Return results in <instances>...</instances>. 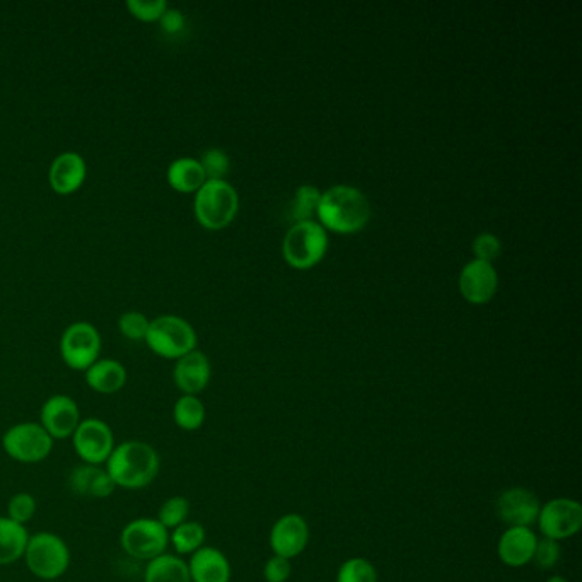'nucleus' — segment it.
I'll return each instance as SVG.
<instances>
[{"label": "nucleus", "instance_id": "bb28decb", "mask_svg": "<svg viewBox=\"0 0 582 582\" xmlns=\"http://www.w3.org/2000/svg\"><path fill=\"white\" fill-rule=\"evenodd\" d=\"M188 514H190V502H188L187 497L175 495L161 504L156 519L163 524L166 530L171 531L175 530L176 526L188 521Z\"/></svg>", "mask_w": 582, "mask_h": 582}, {"label": "nucleus", "instance_id": "39448f33", "mask_svg": "<svg viewBox=\"0 0 582 582\" xmlns=\"http://www.w3.org/2000/svg\"><path fill=\"white\" fill-rule=\"evenodd\" d=\"M238 193L227 181L207 180L195 195V216L207 229H222L238 212Z\"/></svg>", "mask_w": 582, "mask_h": 582}, {"label": "nucleus", "instance_id": "4c0bfd02", "mask_svg": "<svg viewBox=\"0 0 582 582\" xmlns=\"http://www.w3.org/2000/svg\"><path fill=\"white\" fill-rule=\"evenodd\" d=\"M547 582H567V579L562 576H552L550 579H547Z\"/></svg>", "mask_w": 582, "mask_h": 582}, {"label": "nucleus", "instance_id": "4be33fe9", "mask_svg": "<svg viewBox=\"0 0 582 582\" xmlns=\"http://www.w3.org/2000/svg\"><path fill=\"white\" fill-rule=\"evenodd\" d=\"M28 540L30 533L26 526L0 516V565H11L23 559Z\"/></svg>", "mask_w": 582, "mask_h": 582}, {"label": "nucleus", "instance_id": "423d86ee", "mask_svg": "<svg viewBox=\"0 0 582 582\" xmlns=\"http://www.w3.org/2000/svg\"><path fill=\"white\" fill-rule=\"evenodd\" d=\"M52 436L40 422H21L9 427L2 436V449L11 460L36 465L47 460L53 449Z\"/></svg>", "mask_w": 582, "mask_h": 582}, {"label": "nucleus", "instance_id": "9d476101", "mask_svg": "<svg viewBox=\"0 0 582 582\" xmlns=\"http://www.w3.org/2000/svg\"><path fill=\"white\" fill-rule=\"evenodd\" d=\"M72 446L82 463L86 465L103 466L117 446L115 434L105 420L82 419L76 432L72 434Z\"/></svg>", "mask_w": 582, "mask_h": 582}, {"label": "nucleus", "instance_id": "2eb2a0df", "mask_svg": "<svg viewBox=\"0 0 582 582\" xmlns=\"http://www.w3.org/2000/svg\"><path fill=\"white\" fill-rule=\"evenodd\" d=\"M88 175V166L81 154L77 152H62L53 159L48 173L50 187L59 195H70L82 187Z\"/></svg>", "mask_w": 582, "mask_h": 582}, {"label": "nucleus", "instance_id": "9b49d317", "mask_svg": "<svg viewBox=\"0 0 582 582\" xmlns=\"http://www.w3.org/2000/svg\"><path fill=\"white\" fill-rule=\"evenodd\" d=\"M536 523L545 538L555 542L567 540L582 528V506L567 497L553 499L542 506Z\"/></svg>", "mask_w": 582, "mask_h": 582}, {"label": "nucleus", "instance_id": "58836bf2", "mask_svg": "<svg viewBox=\"0 0 582 582\" xmlns=\"http://www.w3.org/2000/svg\"><path fill=\"white\" fill-rule=\"evenodd\" d=\"M52 582H57V581H52Z\"/></svg>", "mask_w": 582, "mask_h": 582}, {"label": "nucleus", "instance_id": "2f4dec72", "mask_svg": "<svg viewBox=\"0 0 582 582\" xmlns=\"http://www.w3.org/2000/svg\"><path fill=\"white\" fill-rule=\"evenodd\" d=\"M200 166L204 169L207 180H222L229 171V158L222 149H209L200 159Z\"/></svg>", "mask_w": 582, "mask_h": 582}, {"label": "nucleus", "instance_id": "7c9ffc66", "mask_svg": "<svg viewBox=\"0 0 582 582\" xmlns=\"http://www.w3.org/2000/svg\"><path fill=\"white\" fill-rule=\"evenodd\" d=\"M127 7L134 18L144 23H152L161 19L168 9V2L166 0H129Z\"/></svg>", "mask_w": 582, "mask_h": 582}, {"label": "nucleus", "instance_id": "c756f323", "mask_svg": "<svg viewBox=\"0 0 582 582\" xmlns=\"http://www.w3.org/2000/svg\"><path fill=\"white\" fill-rule=\"evenodd\" d=\"M36 509H38V504L35 497L28 492H19L12 495L7 502V518L26 526L31 519L35 518Z\"/></svg>", "mask_w": 582, "mask_h": 582}, {"label": "nucleus", "instance_id": "f3484780", "mask_svg": "<svg viewBox=\"0 0 582 582\" xmlns=\"http://www.w3.org/2000/svg\"><path fill=\"white\" fill-rule=\"evenodd\" d=\"M175 385L183 395L197 396L207 388L210 381V362L204 352L192 350L176 361L173 371Z\"/></svg>", "mask_w": 582, "mask_h": 582}, {"label": "nucleus", "instance_id": "20e7f679", "mask_svg": "<svg viewBox=\"0 0 582 582\" xmlns=\"http://www.w3.org/2000/svg\"><path fill=\"white\" fill-rule=\"evenodd\" d=\"M147 347L163 359L187 356L197 345V333L188 321L180 316L164 315L149 323L146 338Z\"/></svg>", "mask_w": 582, "mask_h": 582}, {"label": "nucleus", "instance_id": "c9c22d12", "mask_svg": "<svg viewBox=\"0 0 582 582\" xmlns=\"http://www.w3.org/2000/svg\"><path fill=\"white\" fill-rule=\"evenodd\" d=\"M291 572V560L274 555L263 567V579L265 582H287L291 577Z\"/></svg>", "mask_w": 582, "mask_h": 582}, {"label": "nucleus", "instance_id": "6ab92c4d", "mask_svg": "<svg viewBox=\"0 0 582 582\" xmlns=\"http://www.w3.org/2000/svg\"><path fill=\"white\" fill-rule=\"evenodd\" d=\"M187 564L192 582H231V564L219 548L204 545Z\"/></svg>", "mask_w": 582, "mask_h": 582}, {"label": "nucleus", "instance_id": "393cba45", "mask_svg": "<svg viewBox=\"0 0 582 582\" xmlns=\"http://www.w3.org/2000/svg\"><path fill=\"white\" fill-rule=\"evenodd\" d=\"M205 417H207V412H205L204 403L198 396L183 395L176 400L175 407H173V420L181 431H198L204 425Z\"/></svg>", "mask_w": 582, "mask_h": 582}, {"label": "nucleus", "instance_id": "7ed1b4c3", "mask_svg": "<svg viewBox=\"0 0 582 582\" xmlns=\"http://www.w3.org/2000/svg\"><path fill=\"white\" fill-rule=\"evenodd\" d=\"M28 571L41 581H57L69 571L70 548L64 538L50 531L30 535L23 555Z\"/></svg>", "mask_w": 582, "mask_h": 582}, {"label": "nucleus", "instance_id": "b1692460", "mask_svg": "<svg viewBox=\"0 0 582 582\" xmlns=\"http://www.w3.org/2000/svg\"><path fill=\"white\" fill-rule=\"evenodd\" d=\"M168 183L171 188H175L180 193H197L198 188L204 185V169L200 166V161L192 158L176 159L169 164Z\"/></svg>", "mask_w": 582, "mask_h": 582}, {"label": "nucleus", "instance_id": "5701e85b", "mask_svg": "<svg viewBox=\"0 0 582 582\" xmlns=\"http://www.w3.org/2000/svg\"><path fill=\"white\" fill-rule=\"evenodd\" d=\"M144 582H192V577L185 560L175 553H163L147 562Z\"/></svg>", "mask_w": 582, "mask_h": 582}, {"label": "nucleus", "instance_id": "1a4fd4ad", "mask_svg": "<svg viewBox=\"0 0 582 582\" xmlns=\"http://www.w3.org/2000/svg\"><path fill=\"white\" fill-rule=\"evenodd\" d=\"M60 354L70 369L86 373L101 354V335L98 328L86 321L67 326L60 338Z\"/></svg>", "mask_w": 582, "mask_h": 582}, {"label": "nucleus", "instance_id": "412c9836", "mask_svg": "<svg viewBox=\"0 0 582 582\" xmlns=\"http://www.w3.org/2000/svg\"><path fill=\"white\" fill-rule=\"evenodd\" d=\"M86 383L99 395H115L127 385V369L122 362L98 359L86 371Z\"/></svg>", "mask_w": 582, "mask_h": 582}, {"label": "nucleus", "instance_id": "dca6fc26", "mask_svg": "<svg viewBox=\"0 0 582 582\" xmlns=\"http://www.w3.org/2000/svg\"><path fill=\"white\" fill-rule=\"evenodd\" d=\"M460 289L470 303H489L497 291V274L492 263L482 260L468 263L460 275Z\"/></svg>", "mask_w": 582, "mask_h": 582}, {"label": "nucleus", "instance_id": "a211bd4d", "mask_svg": "<svg viewBox=\"0 0 582 582\" xmlns=\"http://www.w3.org/2000/svg\"><path fill=\"white\" fill-rule=\"evenodd\" d=\"M69 489L84 499H108L117 485L103 466L82 463L70 472Z\"/></svg>", "mask_w": 582, "mask_h": 582}, {"label": "nucleus", "instance_id": "cd10ccee", "mask_svg": "<svg viewBox=\"0 0 582 582\" xmlns=\"http://www.w3.org/2000/svg\"><path fill=\"white\" fill-rule=\"evenodd\" d=\"M337 582H378V572L369 560L354 557L340 565Z\"/></svg>", "mask_w": 582, "mask_h": 582}, {"label": "nucleus", "instance_id": "e433bc0d", "mask_svg": "<svg viewBox=\"0 0 582 582\" xmlns=\"http://www.w3.org/2000/svg\"><path fill=\"white\" fill-rule=\"evenodd\" d=\"M159 23H161L164 33L178 35L185 28V16L176 9H166V12L159 19Z\"/></svg>", "mask_w": 582, "mask_h": 582}, {"label": "nucleus", "instance_id": "f257e3e1", "mask_svg": "<svg viewBox=\"0 0 582 582\" xmlns=\"http://www.w3.org/2000/svg\"><path fill=\"white\" fill-rule=\"evenodd\" d=\"M105 468L117 489L142 490L158 478L161 458L152 444L132 439L115 446Z\"/></svg>", "mask_w": 582, "mask_h": 582}, {"label": "nucleus", "instance_id": "0eeeda50", "mask_svg": "<svg viewBox=\"0 0 582 582\" xmlns=\"http://www.w3.org/2000/svg\"><path fill=\"white\" fill-rule=\"evenodd\" d=\"M123 552L135 560L156 559L169 547V531L156 518H137L120 533Z\"/></svg>", "mask_w": 582, "mask_h": 582}, {"label": "nucleus", "instance_id": "4468645a", "mask_svg": "<svg viewBox=\"0 0 582 582\" xmlns=\"http://www.w3.org/2000/svg\"><path fill=\"white\" fill-rule=\"evenodd\" d=\"M309 543V526L299 514H286L277 519L270 531V547L277 557L291 560L306 550Z\"/></svg>", "mask_w": 582, "mask_h": 582}, {"label": "nucleus", "instance_id": "f03ea898", "mask_svg": "<svg viewBox=\"0 0 582 582\" xmlns=\"http://www.w3.org/2000/svg\"><path fill=\"white\" fill-rule=\"evenodd\" d=\"M316 214L328 229L337 233H356L369 221L371 205L361 190L338 185L321 195Z\"/></svg>", "mask_w": 582, "mask_h": 582}, {"label": "nucleus", "instance_id": "473e14b6", "mask_svg": "<svg viewBox=\"0 0 582 582\" xmlns=\"http://www.w3.org/2000/svg\"><path fill=\"white\" fill-rule=\"evenodd\" d=\"M149 323L146 315H142L139 311H129L125 315L120 316L118 321V328L122 332L123 337L130 338V340H144L149 330Z\"/></svg>", "mask_w": 582, "mask_h": 582}, {"label": "nucleus", "instance_id": "a878e982", "mask_svg": "<svg viewBox=\"0 0 582 582\" xmlns=\"http://www.w3.org/2000/svg\"><path fill=\"white\" fill-rule=\"evenodd\" d=\"M205 528L197 521H185L169 531V545L175 548L176 555H192L205 543Z\"/></svg>", "mask_w": 582, "mask_h": 582}, {"label": "nucleus", "instance_id": "f8f14e48", "mask_svg": "<svg viewBox=\"0 0 582 582\" xmlns=\"http://www.w3.org/2000/svg\"><path fill=\"white\" fill-rule=\"evenodd\" d=\"M81 420L79 405L74 398L67 395L50 396L40 410V424L52 436L53 441H64L72 437Z\"/></svg>", "mask_w": 582, "mask_h": 582}, {"label": "nucleus", "instance_id": "aec40b11", "mask_svg": "<svg viewBox=\"0 0 582 582\" xmlns=\"http://www.w3.org/2000/svg\"><path fill=\"white\" fill-rule=\"evenodd\" d=\"M536 542L538 538L530 528H507L497 545L499 559L509 567H523L533 560Z\"/></svg>", "mask_w": 582, "mask_h": 582}, {"label": "nucleus", "instance_id": "c85d7f7f", "mask_svg": "<svg viewBox=\"0 0 582 582\" xmlns=\"http://www.w3.org/2000/svg\"><path fill=\"white\" fill-rule=\"evenodd\" d=\"M321 193L318 188L304 187L299 188L292 204V217L297 222L311 221V217L315 212H318V204H320Z\"/></svg>", "mask_w": 582, "mask_h": 582}, {"label": "nucleus", "instance_id": "ddd939ff", "mask_svg": "<svg viewBox=\"0 0 582 582\" xmlns=\"http://www.w3.org/2000/svg\"><path fill=\"white\" fill-rule=\"evenodd\" d=\"M495 509L497 516L509 524V528H530L531 524L536 523L542 504L531 490L513 487L499 495Z\"/></svg>", "mask_w": 582, "mask_h": 582}, {"label": "nucleus", "instance_id": "6e6552de", "mask_svg": "<svg viewBox=\"0 0 582 582\" xmlns=\"http://www.w3.org/2000/svg\"><path fill=\"white\" fill-rule=\"evenodd\" d=\"M328 238L318 222H297L284 239V257L296 268H309L320 262L326 253Z\"/></svg>", "mask_w": 582, "mask_h": 582}, {"label": "nucleus", "instance_id": "72a5a7b5", "mask_svg": "<svg viewBox=\"0 0 582 582\" xmlns=\"http://www.w3.org/2000/svg\"><path fill=\"white\" fill-rule=\"evenodd\" d=\"M560 560V545L555 540L545 538L536 542L535 553H533V562L538 569L550 571Z\"/></svg>", "mask_w": 582, "mask_h": 582}, {"label": "nucleus", "instance_id": "f704fd0d", "mask_svg": "<svg viewBox=\"0 0 582 582\" xmlns=\"http://www.w3.org/2000/svg\"><path fill=\"white\" fill-rule=\"evenodd\" d=\"M473 251L477 255V260L490 263L501 253V241L495 238L494 234H480L473 241Z\"/></svg>", "mask_w": 582, "mask_h": 582}]
</instances>
